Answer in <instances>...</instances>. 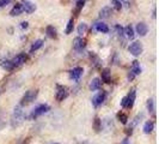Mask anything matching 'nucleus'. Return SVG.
Masks as SVG:
<instances>
[{
  "instance_id": "72a5a7b5",
  "label": "nucleus",
  "mask_w": 159,
  "mask_h": 144,
  "mask_svg": "<svg viewBox=\"0 0 159 144\" xmlns=\"http://www.w3.org/2000/svg\"><path fill=\"white\" fill-rule=\"evenodd\" d=\"M126 104H127V97L125 96V97L122 99V101H121V107H123V108H126Z\"/></svg>"
},
{
  "instance_id": "1a4fd4ad",
  "label": "nucleus",
  "mask_w": 159,
  "mask_h": 144,
  "mask_svg": "<svg viewBox=\"0 0 159 144\" xmlns=\"http://www.w3.org/2000/svg\"><path fill=\"white\" fill-rule=\"evenodd\" d=\"M86 46V40L85 38H82V37H77L74 40V43H73V47L75 50H82L83 48H85Z\"/></svg>"
},
{
  "instance_id": "a878e982",
  "label": "nucleus",
  "mask_w": 159,
  "mask_h": 144,
  "mask_svg": "<svg viewBox=\"0 0 159 144\" xmlns=\"http://www.w3.org/2000/svg\"><path fill=\"white\" fill-rule=\"evenodd\" d=\"M73 19H70L68 21V23H67V27H66V30H65V33L67 34V35H70L72 31H73Z\"/></svg>"
},
{
  "instance_id": "0eeeda50",
  "label": "nucleus",
  "mask_w": 159,
  "mask_h": 144,
  "mask_svg": "<svg viewBox=\"0 0 159 144\" xmlns=\"http://www.w3.org/2000/svg\"><path fill=\"white\" fill-rule=\"evenodd\" d=\"M104 100H105V91H99V93L92 99V103H94L95 107H98L104 102Z\"/></svg>"
},
{
  "instance_id": "20e7f679",
  "label": "nucleus",
  "mask_w": 159,
  "mask_h": 144,
  "mask_svg": "<svg viewBox=\"0 0 159 144\" xmlns=\"http://www.w3.org/2000/svg\"><path fill=\"white\" fill-rule=\"evenodd\" d=\"M50 111V107L48 106V104H39V106H37L30 114V119H34V118H37L39 115H42L47 112Z\"/></svg>"
},
{
  "instance_id": "f8f14e48",
  "label": "nucleus",
  "mask_w": 159,
  "mask_h": 144,
  "mask_svg": "<svg viewBox=\"0 0 159 144\" xmlns=\"http://www.w3.org/2000/svg\"><path fill=\"white\" fill-rule=\"evenodd\" d=\"M95 29H96L97 31H99V33H103V34L109 33L108 25L105 24V23H103V22H97V23L95 24Z\"/></svg>"
},
{
  "instance_id": "dca6fc26",
  "label": "nucleus",
  "mask_w": 159,
  "mask_h": 144,
  "mask_svg": "<svg viewBox=\"0 0 159 144\" xmlns=\"http://www.w3.org/2000/svg\"><path fill=\"white\" fill-rule=\"evenodd\" d=\"M101 84H102V82H101L99 78H94V79L91 81V83H90V90L91 91L98 90L101 88Z\"/></svg>"
},
{
  "instance_id": "2eb2a0df",
  "label": "nucleus",
  "mask_w": 159,
  "mask_h": 144,
  "mask_svg": "<svg viewBox=\"0 0 159 144\" xmlns=\"http://www.w3.org/2000/svg\"><path fill=\"white\" fill-rule=\"evenodd\" d=\"M113 13V9L109 6H105L99 11V18H109Z\"/></svg>"
},
{
  "instance_id": "bb28decb",
  "label": "nucleus",
  "mask_w": 159,
  "mask_h": 144,
  "mask_svg": "<svg viewBox=\"0 0 159 144\" xmlns=\"http://www.w3.org/2000/svg\"><path fill=\"white\" fill-rule=\"evenodd\" d=\"M111 5H113L114 9L117 10V11H120V10L122 9V5H121V3L118 1V0H111Z\"/></svg>"
},
{
  "instance_id": "4be33fe9",
  "label": "nucleus",
  "mask_w": 159,
  "mask_h": 144,
  "mask_svg": "<svg viewBox=\"0 0 159 144\" xmlns=\"http://www.w3.org/2000/svg\"><path fill=\"white\" fill-rule=\"evenodd\" d=\"M154 128V124L152 121H146L144 125V132L145 133H151Z\"/></svg>"
},
{
  "instance_id": "b1692460",
  "label": "nucleus",
  "mask_w": 159,
  "mask_h": 144,
  "mask_svg": "<svg viewBox=\"0 0 159 144\" xmlns=\"http://www.w3.org/2000/svg\"><path fill=\"white\" fill-rule=\"evenodd\" d=\"M147 109L154 116V114H155V107H154V101L152 99H148V101H147Z\"/></svg>"
},
{
  "instance_id": "393cba45",
  "label": "nucleus",
  "mask_w": 159,
  "mask_h": 144,
  "mask_svg": "<svg viewBox=\"0 0 159 144\" xmlns=\"http://www.w3.org/2000/svg\"><path fill=\"white\" fill-rule=\"evenodd\" d=\"M86 30H87V24H86V23H82V24L78 27V34L80 35V36H82L83 34H85Z\"/></svg>"
},
{
  "instance_id": "aec40b11",
  "label": "nucleus",
  "mask_w": 159,
  "mask_h": 144,
  "mask_svg": "<svg viewBox=\"0 0 159 144\" xmlns=\"http://www.w3.org/2000/svg\"><path fill=\"white\" fill-rule=\"evenodd\" d=\"M102 81L105 83H110V70L104 69L102 71Z\"/></svg>"
},
{
  "instance_id": "9b49d317",
  "label": "nucleus",
  "mask_w": 159,
  "mask_h": 144,
  "mask_svg": "<svg viewBox=\"0 0 159 144\" xmlns=\"http://www.w3.org/2000/svg\"><path fill=\"white\" fill-rule=\"evenodd\" d=\"M25 61H26V55L24 53H22V54H18V55H16L15 58H13L12 64L15 65V66H19V65H23Z\"/></svg>"
},
{
  "instance_id": "c756f323",
  "label": "nucleus",
  "mask_w": 159,
  "mask_h": 144,
  "mask_svg": "<svg viewBox=\"0 0 159 144\" xmlns=\"http://www.w3.org/2000/svg\"><path fill=\"white\" fill-rule=\"evenodd\" d=\"M95 128H96V131L101 130V120H99V118H96V119H95Z\"/></svg>"
},
{
  "instance_id": "4468645a",
  "label": "nucleus",
  "mask_w": 159,
  "mask_h": 144,
  "mask_svg": "<svg viewBox=\"0 0 159 144\" xmlns=\"http://www.w3.org/2000/svg\"><path fill=\"white\" fill-rule=\"evenodd\" d=\"M123 35H125L127 38H129V40H133L134 36H135L133 27H132V25H127V27L123 29Z\"/></svg>"
},
{
  "instance_id": "cd10ccee",
  "label": "nucleus",
  "mask_w": 159,
  "mask_h": 144,
  "mask_svg": "<svg viewBox=\"0 0 159 144\" xmlns=\"http://www.w3.org/2000/svg\"><path fill=\"white\" fill-rule=\"evenodd\" d=\"M84 4H85V0H77V10H75L77 13H78V12L83 9Z\"/></svg>"
},
{
  "instance_id": "f257e3e1",
  "label": "nucleus",
  "mask_w": 159,
  "mask_h": 144,
  "mask_svg": "<svg viewBox=\"0 0 159 144\" xmlns=\"http://www.w3.org/2000/svg\"><path fill=\"white\" fill-rule=\"evenodd\" d=\"M24 120V113L22 111V106H17L13 109L12 116H11V125L13 127H17L19 126Z\"/></svg>"
},
{
  "instance_id": "c85d7f7f",
  "label": "nucleus",
  "mask_w": 159,
  "mask_h": 144,
  "mask_svg": "<svg viewBox=\"0 0 159 144\" xmlns=\"http://www.w3.org/2000/svg\"><path fill=\"white\" fill-rule=\"evenodd\" d=\"M117 118H118V120H120L122 124H126V123H127V120H128L127 115H126V114H123V113H120V114L117 115Z\"/></svg>"
},
{
  "instance_id": "6e6552de",
  "label": "nucleus",
  "mask_w": 159,
  "mask_h": 144,
  "mask_svg": "<svg viewBox=\"0 0 159 144\" xmlns=\"http://www.w3.org/2000/svg\"><path fill=\"white\" fill-rule=\"evenodd\" d=\"M83 72H84L83 67H74V69H72V70L70 71V76H71L72 79L78 81L79 78L83 76Z\"/></svg>"
},
{
  "instance_id": "39448f33",
  "label": "nucleus",
  "mask_w": 159,
  "mask_h": 144,
  "mask_svg": "<svg viewBox=\"0 0 159 144\" xmlns=\"http://www.w3.org/2000/svg\"><path fill=\"white\" fill-rule=\"evenodd\" d=\"M20 4L23 7V12H25V13H32L36 10V5L31 1H29V0H23Z\"/></svg>"
},
{
  "instance_id": "2f4dec72",
  "label": "nucleus",
  "mask_w": 159,
  "mask_h": 144,
  "mask_svg": "<svg viewBox=\"0 0 159 144\" xmlns=\"http://www.w3.org/2000/svg\"><path fill=\"white\" fill-rule=\"evenodd\" d=\"M10 1H11V0H0V7H4L6 5H8Z\"/></svg>"
},
{
  "instance_id": "412c9836",
  "label": "nucleus",
  "mask_w": 159,
  "mask_h": 144,
  "mask_svg": "<svg viewBox=\"0 0 159 144\" xmlns=\"http://www.w3.org/2000/svg\"><path fill=\"white\" fill-rule=\"evenodd\" d=\"M46 33L50 38H56V30L54 27H51V25H48L46 28Z\"/></svg>"
},
{
  "instance_id": "c9c22d12",
  "label": "nucleus",
  "mask_w": 159,
  "mask_h": 144,
  "mask_svg": "<svg viewBox=\"0 0 159 144\" xmlns=\"http://www.w3.org/2000/svg\"><path fill=\"white\" fill-rule=\"evenodd\" d=\"M121 144H130V142H129V139H127V138H126V139H123V140H122V143H121Z\"/></svg>"
},
{
  "instance_id": "e433bc0d",
  "label": "nucleus",
  "mask_w": 159,
  "mask_h": 144,
  "mask_svg": "<svg viewBox=\"0 0 159 144\" xmlns=\"http://www.w3.org/2000/svg\"><path fill=\"white\" fill-rule=\"evenodd\" d=\"M3 126H4V124H3V123H0V128H3Z\"/></svg>"
},
{
  "instance_id": "473e14b6",
  "label": "nucleus",
  "mask_w": 159,
  "mask_h": 144,
  "mask_svg": "<svg viewBox=\"0 0 159 144\" xmlns=\"http://www.w3.org/2000/svg\"><path fill=\"white\" fill-rule=\"evenodd\" d=\"M118 1L121 3V5H122V6H125V7H129V1H128V0H118Z\"/></svg>"
},
{
  "instance_id": "4c0bfd02",
  "label": "nucleus",
  "mask_w": 159,
  "mask_h": 144,
  "mask_svg": "<svg viewBox=\"0 0 159 144\" xmlns=\"http://www.w3.org/2000/svg\"><path fill=\"white\" fill-rule=\"evenodd\" d=\"M54 144H59V143H54Z\"/></svg>"
},
{
  "instance_id": "6ab92c4d",
  "label": "nucleus",
  "mask_w": 159,
  "mask_h": 144,
  "mask_svg": "<svg viewBox=\"0 0 159 144\" xmlns=\"http://www.w3.org/2000/svg\"><path fill=\"white\" fill-rule=\"evenodd\" d=\"M0 66L6 71H11L13 67H15V65H13L12 61H10V60H1L0 61Z\"/></svg>"
},
{
  "instance_id": "7ed1b4c3",
  "label": "nucleus",
  "mask_w": 159,
  "mask_h": 144,
  "mask_svg": "<svg viewBox=\"0 0 159 144\" xmlns=\"http://www.w3.org/2000/svg\"><path fill=\"white\" fill-rule=\"evenodd\" d=\"M128 50H129V53L132 55H134V57H139L141 53H142V50H144V47H142V43L140 41H135L133 43H130V46L128 47Z\"/></svg>"
},
{
  "instance_id": "5701e85b",
  "label": "nucleus",
  "mask_w": 159,
  "mask_h": 144,
  "mask_svg": "<svg viewBox=\"0 0 159 144\" xmlns=\"http://www.w3.org/2000/svg\"><path fill=\"white\" fill-rule=\"evenodd\" d=\"M43 46V41L42 40H36L34 43H32V46H31V48H30V53H34L35 50H37V49H39Z\"/></svg>"
},
{
  "instance_id": "423d86ee",
  "label": "nucleus",
  "mask_w": 159,
  "mask_h": 144,
  "mask_svg": "<svg viewBox=\"0 0 159 144\" xmlns=\"http://www.w3.org/2000/svg\"><path fill=\"white\" fill-rule=\"evenodd\" d=\"M67 96H68V90H67V88L62 87V85H58L56 100H58V101H63Z\"/></svg>"
},
{
  "instance_id": "f3484780",
  "label": "nucleus",
  "mask_w": 159,
  "mask_h": 144,
  "mask_svg": "<svg viewBox=\"0 0 159 144\" xmlns=\"http://www.w3.org/2000/svg\"><path fill=\"white\" fill-rule=\"evenodd\" d=\"M22 12H23L22 4H20V3H18V4H16V5H15V7H13V9L11 10L10 15H11V16H19V15L22 13Z\"/></svg>"
},
{
  "instance_id": "a211bd4d",
  "label": "nucleus",
  "mask_w": 159,
  "mask_h": 144,
  "mask_svg": "<svg viewBox=\"0 0 159 144\" xmlns=\"http://www.w3.org/2000/svg\"><path fill=\"white\" fill-rule=\"evenodd\" d=\"M132 73H133L134 76L141 73V66H140L139 61H136V60H134L133 64H132Z\"/></svg>"
},
{
  "instance_id": "f03ea898",
  "label": "nucleus",
  "mask_w": 159,
  "mask_h": 144,
  "mask_svg": "<svg viewBox=\"0 0 159 144\" xmlns=\"http://www.w3.org/2000/svg\"><path fill=\"white\" fill-rule=\"evenodd\" d=\"M37 94H38V91L37 90H29V91H26L25 95L22 97V101H20V106H26V104H29L31 103L32 101H35V99L37 97Z\"/></svg>"
},
{
  "instance_id": "9d476101",
  "label": "nucleus",
  "mask_w": 159,
  "mask_h": 144,
  "mask_svg": "<svg viewBox=\"0 0 159 144\" xmlns=\"http://www.w3.org/2000/svg\"><path fill=\"white\" fill-rule=\"evenodd\" d=\"M135 96H136V91H135V89H133V90H132L130 93H129V95L126 96V97H127L126 108H132V107H133L134 101H135Z\"/></svg>"
},
{
  "instance_id": "ddd939ff",
  "label": "nucleus",
  "mask_w": 159,
  "mask_h": 144,
  "mask_svg": "<svg viewBox=\"0 0 159 144\" xmlns=\"http://www.w3.org/2000/svg\"><path fill=\"white\" fill-rule=\"evenodd\" d=\"M147 31H148V28H147V25L145 24V23H139L138 25H136V33L140 35V36H145L147 34Z\"/></svg>"
},
{
  "instance_id": "7c9ffc66",
  "label": "nucleus",
  "mask_w": 159,
  "mask_h": 144,
  "mask_svg": "<svg viewBox=\"0 0 159 144\" xmlns=\"http://www.w3.org/2000/svg\"><path fill=\"white\" fill-rule=\"evenodd\" d=\"M115 28H116V31H117L118 35H120V36H125V35H123V28H122V27H120V25H116Z\"/></svg>"
},
{
  "instance_id": "f704fd0d",
  "label": "nucleus",
  "mask_w": 159,
  "mask_h": 144,
  "mask_svg": "<svg viewBox=\"0 0 159 144\" xmlns=\"http://www.w3.org/2000/svg\"><path fill=\"white\" fill-rule=\"evenodd\" d=\"M22 28H23V29L28 28V22H23V23H22Z\"/></svg>"
}]
</instances>
